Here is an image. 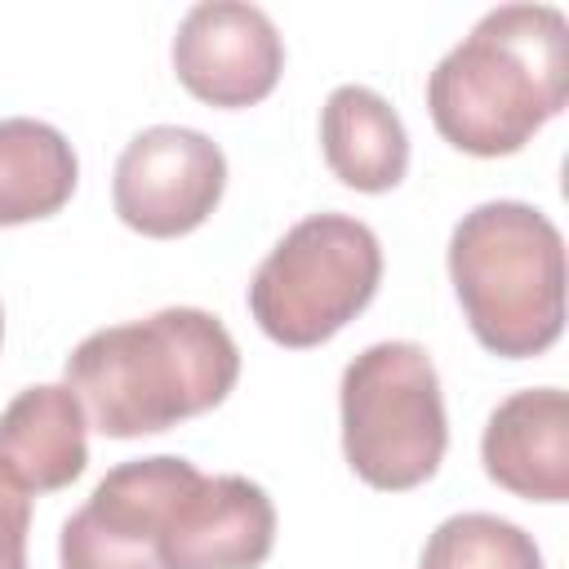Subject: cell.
Returning <instances> with one entry per match:
<instances>
[{
  "instance_id": "cell-15",
  "label": "cell",
  "mask_w": 569,
  "mask_h": 569,
  "mask_svg": "<svg viewBox=\"0 0 569 569\" xmlns=\"http://www.w3.org/2000/svg\"><path fill=\"white\" fill-rule=\"evenodd\" d=\"M27 529H31V498L0 467V569H27Z\"/></svg>"
},
{
  "instance_id": "cell-8",
  "label": "cell",
  "mask_w": 569,
  "mask_h": 569,
  "mask_svg": "<svg viewBox=\"0 0 569 569\" xmlns=\"http://www.w3.org/2000/svg\"><path fill=\"white\" fill-rule=\"evenodd\" d=\"M173 71L209 107H253L284 71V40L258 4L200 0L173 31Z\"/></svg>"
},
{
  "instance_id": "cell-12",
  "label": "cell",
  "mask_w": 569,
  "mask_h": 569,
  "mask_svg": "<svg viewBox=\"0 0 569 569\" xmlns=\"http://www.w3.org/2000/svg\"><path fill=\"white\" fill-rule=\"evenodd\" d=\"M320 147H325V164L333 169V178L369 196L400 187L409 169V133L396 107L365 84H338L325 98Z\"/></svg>"
},
{
  "instance_id": "cell-14",
  "label": "cell",
  "mask_w": 569,
  "mask_h": 569,
  "mask_svg": "<svg viewBox=\"0 0 569 569\" xmlns=\"http://www.w3.org/2000/svg\"><path fill=\"white\" fill-rule=\"evenodd\" d=\"M418 569H542V551L502 516L458 511L431 529Z\"/></svg>"
},
{
  "instance_id": "cell-1",
  "label": "cell",
  "mask_w": 569,
  "mask_h": 569,
  "mask_svg": "<svg viewBox=\"0 0 569 569\" xmlns=\"http://www.w3.org/2000/svg\"><path fill=\"white\" fill-rule=\"evenodd\" d=\"M62 373L102 436L133 440L222 405L240 378V347L213 311L164 307L93 329Z\"/></svg>"
},
{
  "instance_id": "cell-2",
  "label": "cell",
  "mask_w": 569,
  "mask_h": 569,
  "mask_svg": "<svg viewBox=\"0 0 569 569\" xmlns=\"http://www.w3.org/2000/svg\"><path fill=\"white\" fill-rule=\"evenodd\" d=\"M569 98V18L556 4L489 9L427 76L436 133L467 156L520 151Z\"/></svg>"
},
{
  "instance_id": "cell-9",
  "label": "cell",
  "mask_w": 569,
  "mask_h": 569,
  "mask_svg": "<svg viewBox=\"0 0 569 569\" xmlns=\"http://www.w3.org/2000/svg\"><path fill=\"white\" fill-rule=\"evenodd\" d=\"M276 547V507L244 476H196L156 542L160 569H258Z\"/></svg>"
},
{
  "instance_id": "cell-13",
  "label": "cell",
  "mask_w": 569,
  "mask_h": 569,
  "mask_svg": "<svg viewBox=\"0 0 569 569\" xmlns=\"http://www.w3.org/2000/svg\"><path fill=\"white\" fill-rule=\"evenodd\" d=\"M80 182V160L62 129L9 116L0 120V227L53 218Z\"/></svg>"
},
{
  "instance_id": "cell-6",
  "label": "cell",
  "mask_w": 569,
  "mask_h": 569,
  "mask_svg": "<svg viewBox=\"0 0 569 569\" xmlns=\"http://www.w3.org/2000/svg\"><path fill=\"white\" fill-rule=\"evenodd\" d=\"M196 476V462L178 453H151L111 467L58 533L62 569H160L156 542Z\"/></svg>"
},
{
  "instance_id": "cell-10",
  "label": "cell",
  "mask_w": 569,
  "mask_h": 569,
  "mask_svg": "<svg viewBox=\"0 0 569 569\" xmlns=\"http://www.w3.org/2000/svg\"><path fill=\"white\" fill-rule=\"evenodd\" d=\"M480 462L493 485L529 502L569 498V396L529 387L507 396L480 436Z\"/></svg>"
},
{
  "instance_id": "cell-16",
  "label": "cell",
  "mask_w": 569,
  "mask_h": 569,
  "mask_svg": "<svg viewBox=\"0 0 569 569\" xmlns=\"http://www.w3.org/2000/svg\"><path fill=\"white\" fill-rule=\"evenodd\" d=\"M0 333H4V311H0Z\"/></svg>"
},
{
  "instance_id": "cell-3",
  "label": "cell",
  "mask_w": 569,
  "mask_h": 569,
  "mask_svg": "<svg viewBox=\"0 0 569 569\" xmlns=\"http://www.w3.org/2000/svg\"><path fill=\"white\" fill-rule=\"evenodd\" d=\"M449 280L476 342L493 356H542L565 329V240L525 200H485L458 218Z\"/></svg>"
},
{
  "instance_id": "cell-5",
  "label": "cell",
  "mask_w": 569,
  "mask_h": 569,
  "mask_svg": "<svg viewBox=\"0 0 569 569\" xmlns=\"http://www.w3.org/2000/svg\"><path fill=\"white\" fill-rule=\"evenodd\" d=\"M342 453L369 489H413L436 476L449 449L440 373L418 342H373L338 387Z\"/></svg>"
},
{
  "instance_id": "cell-4",
  "label": "cell",
  "mask_w": 569,
  "mask_h": 569,
  "mask_svg": "<svg viewBox=\"0 0 569 569\" xmlns=\"http://www.w3.org/2000/svg\"><path fill=\"white\" fill-rule=\"evenodd\" d=\"M382 244L351 213L293 222L249 280V316L280 347H320L378 293Z\"/></svg>"
},
{
  "instance_id": "cell-7",
  "label": "cell",
  "mask_w": 569,
  "mask_h": 569,
  "mask_svg": "<svg viewBox=\"0 0 569 569\" xmlns=\"http://www.w3.org/2000/svg\"><path fill=\"white\" fill-rule=\"evenodd\" d=\"M227 191L222 147L187 124H151L133 133L111 173V204L120 222L151 240L196 231Z\"/></svg>"
},
{
  "instance_id": "cell-11",
  "label": "cell",
  "mask_w": 569,
  "mask_h": 569,
  "mask_svg": "<svg viewBox=\"0 0 569 569\" xmlns=\"http://www.w3.org/2000/svg\"><path fill=\"white\" fill-rule=\"evenodd\" d=\"M89 413L67 382L18 391L0 413V467L27 493L67 489L89 462Z\"/></svg>"
}]
</instances>
